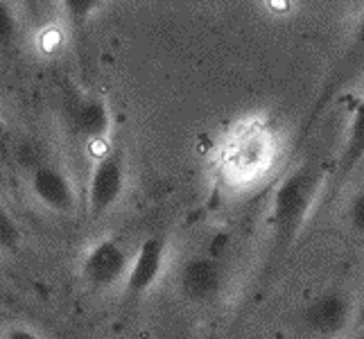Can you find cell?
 <instances>
[{"instance_id": "cell-1", "label": "cell", "mask_w": 364, "mask_h": 339, "mask_svg": "<svg viewBox=\"0 0 364 339\" xmlns=\"http://www.w3.org/2000/svg\"><path fill=\"white\" fill-rule=\"evenodd\" d=\"M319 193H321V170L315 163H304V166L294 168L276 185L269 206L272 260H279L299 237Z\"/></svg>"}, {"instance_id": "cell-2", "label": "cell", "mask_w": 364, "mask_h": 339, "mask_svg": "<svg viewBox=\"0 0 364 339\" xmlns=\"http://www.w3.org/2000/svg\"><path fill=\"white\" fill-rule=\"evenodd\" d=\"M358 306L342 290H326L317 294L301 312V323L312 339H342L355 328Z\"/></svg>"}, {"instance_id": "cell-3", "label": "cell", "mask_w": 364, "mask_h": 339, "mask_svg": "<svg viewBox=\"0 0 364 339\" xmlns=\"http://www.w3.org/2000/svg\"><path fill=\"white\" fill-rule=\"evenodd\" d=\"M227 269L224 262L213 256H188L177 271V290L181 298L193 306H210L227 292Z\"/></svg>"}, {"instance_id": "cell-4", "label": "cell", "mask_w": 364, "mask_h": 339, "mask_svg": "<svg viewBox=\"0 0 364 339\" xmlns=\"http://www.w3.org/2000/svg\"><path fill=\"white\" fill-rule=\"evenodd\" d=\"M132 256L129 249L114 237L100 240L82 260V279L93 290H111V287L124 285L132 267Z\"/></svg>"}, {"instance_id": "cell-5", "label": "cell", "mask_w": 364, "mask_h": 339, "mask_svg": "<svg viewBox=\"0 0 364 339\" xmlns=\"http://www.w3.org/2000/svg\"><path fill=\"white\" fill-rule=\"evenodd\" d=\"M127 185V170L124 161L118 152H109L100 158L91 174L89 185H86V206H89L91 217H102L114 208Z\"/></svg>"}, {"instance_id": "cell-6", "label": "cell", "mask_w": 364, "mask_h": 339, "mask_svg": "<svg viewBox=\"0 0 364 339\" xmlns=\"http://www.w3.org/2000/svg\"><path fill=\"white\" fill-rule=\"evenodd\" d=\"M170 244L163 235H147L136 247L132 256V267L124 281V290L132 296H143L152 292L161 283L163 274L168 269Z\"/></svg>"}, {"instance_id": "cell-7", "label": "cell", "mask_w": 364, "mask_h": 339, "mask_svg": "<svg viewBox=\"0 0 364 339\" xmlns=\"http://www.w3.org/2000/svg\"><path fill=\"white\" fill-rule=\"evenodd\" d=\"M364 163V95L355 102L353 111H350L344 141L340 147V156H337L335 170L331 174L328 190H326V199H333L342 193L346 181L353 177V172Z\"/></svg>"}, {"instance_id": "cell-8", "label": "cell", "mask_w": 364, "mask_h": 339, "mask_svg": "<svg viewBox=\"0 0 364 339\" xmlns=\"http://www.w3.org/2000/svg\"><path fill=\"white\" fill-rule=\"evenodd\" d=\"M32 193L43 206L55 212H70L75 206V190L64 170L55 166H39L32 172Z\"/></svg>"}, {"instance_id": "cell-9", "label": "cell", "mask_w": 364, "mask_h": 339, "mask_svg": "<svg viewBox=\"0 0 364 339\" xmlns=\"http://www.w3.org/2000/svg\"><path fill=\"white\" fill-rule=\"evenodd\" d=\"M111 109L102 97L84 99L75 113V127L86 141H105L111 134Z\"/></svg>"}, {"instance_id": "cell-10", "label": "cell", "mask_w": 364, "mask_h": 339, "mask_svg": "<svg viewBox=\"0 0 364 339\" xmlns=\"http://www.w3.org/2000/svg\"><path fill=\"white\" fill-rule=\"evenodd\" d=\"M346 222L350 226V231L358 233L360 237H364V181H362V185L348 199Z\"/></svg>"}, {"instance_id": "cell-11", "label": "cell", "mask_w": 364, "mask_h": 339, "mask_svg": "<svg viewBox=\"0 0 364 339\" xmlns=\"http://www.w3.org/2000/svg\"><path fill=\"white\" fill-rule=\"evenodd\" d=\"M18 242H21V229L16 220L9 215V210H5V206H0V249L11 251L18 247Z\"/></svg>"}, {"instance_id": "cell-12", "label": "cell", "mask_w": 364, "mask_h": 339, "mask_svg": "<svg viewBox=\"0 0 364 339\" xmlns=\"http://www.w3.org/2000/svg\"><path fill=\"white\" fill-rule=\"evenodd\" d=\"M348 75L353 72H362L364 70V14L355 25L353 39H350V50H348Z\"/></svg>"}, {"instance_id": "cell-13", "label": "cell", "mask_w": 364, "mask_h": 339, "mask_svg": "<svg viewBox=\"0 0 364 339\" xmlns=\"http://www.w3.org/2000/svg\"><path fill=\"white\" fill-rule=\"evenodd\" d=\"M64 7L70 14L73 23H84L86 18L97 14V9L102 7V3H97V0H68V3H64Z\"/></svg>"}, {"instance_id": "cell-14", "label": "cell", "mask_w": 364, "mask_h": 339, "mask_svg": "<svg viewBox=\"0 0 364 339\" xmlns=\"http://www.w3.org/2000/svg\"><path fill=\"white\" fill-rule=\"evenodd\" d=\"M16 32V16L7 3H0V43H7Z\"/></svg>"}, {"instance_id": "cell-15", "label": "cell", "mask_w": 364, "mask_h": 339, "mask_svg": "<svg viewBox=\"0 0 364 339\" xmlns=\"http://www.w3.org/2000/svg\"><path fill=\"white\" fill-rule=\"evenodd\" d=\"M5 339H41V337L28 328H11Z\"/></svg>"}, {"instance_id": "cell-16", "label": "cell", "mask_w": 364, "mask_h": 339, "mask_svg": "<svg viewBox=\"0 0 364 339\" xmlns=\"http://www.w3.org/2000/svg\"><path fill=\"white\" fill-rule=\"evenodd\" d=\"M355 328H364V301L358 306V319H355Z\"/></svg>"}]
</instances>
